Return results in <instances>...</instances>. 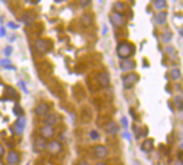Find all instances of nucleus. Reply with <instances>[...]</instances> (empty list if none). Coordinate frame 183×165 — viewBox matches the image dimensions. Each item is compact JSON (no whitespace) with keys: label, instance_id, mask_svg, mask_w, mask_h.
I'll use <instances>...</instances> for the list:
<instances>
[{"label":"nucleus","instance_id":"nucleus-1","mask_svg":"<svg viewBox=\"0 0 183 165\" xmlns=\"http://www.w3.org/2000/svg\"><path fill=\"white\" fill-rule=\"evenodd\" d=\"M117 54L119 58L127 60L134 54V46L129 42H120L117 46Z\"/></svg>","mask_w":183,"mask_h":165},{"label":"nucleus","instance_id":"nucleus-2","mask_svg":"<svg viewBox=\"0 0 183 165\" xmlns=\"http://www.w3.org/2000/svg\"><path fill=\"white\" fill-rule=\"evenodd\" d=\"M138 81V75L136 73H130L123 78V87L125 89H131Z\"/></svg>","mask_w":183,"mask_h":165},{"label":"nucleus","instance_id":"nucleus-3","mask_svg":"<svg viewBox=\"0 0 183 165\" xmlns=\"http://www.w3.org/2000/svg\"><path fill=\"white\" fill-rule=\"evenodd\" d=\"M25 127H26V118H25L24 116H20L13 127L14 133H15L16 135H20L23 132H24Z\"/></svg>","mask_w":183,"mask_h":165},{"label":"nucleus","instance_id":"nucleus-4","mask_svg":"<svg viewBox=\"0 0 183 165\" xmlns=\"http://www.w3.org/2000/svg\"><path fill=\"white\" fill-rule=\"evenodd\" d=\"M111 23L115 25L117 28L123 26L124 24V20H123V15L121 13H118V12H113V15H111Z\"/></svg>","mask_w":183,"mask_h":165},{"label":"nucleus","instance_id":"nucleus-5","mask_svg":"<svg viewBox=\"0 0 183 165\" xmlns=\"http://www.w3.org/2000/svg\"><path fill=\"white\" fill-rule=\"evenodd\" d=\"M98 81L102 87H107L110 84V77L107 72H101L98 75Z\"/></svg>","mask_w":183,"mask_h":165},{"label":"nucleus","instance_id":"nucleus-6","mask_svg":"<svg viewBox=\"0 0 183 165\" xmlns=\"http://www.w3.org/2000/svg\"><path fill=\"white\" fill-rule=\"evenodd\" d=\"M94 154H95V156L99 159H105L108 156V149H107L105 146L99 145L96 146L95 149H94Z\"/></svg>","mask_w":183,"mask_h":165},{"label":"nucleus","instance_id":"nucleus-7","mask_svg":"<svg viewBox=\"0 0 183 165\" xmlns=\"http://www.w3.org/2000/svg\"><path fill=\"white\" fill-rule=\"evenodd\" d=\"M47 149L48 151L50 152V153L52 154H58L59 152L62 150V146H61V144L59 143V142L57 141H52L49 144L47 145Z\"/></svg>","mask_w":183,"mask_h":165},{"label":"nucleus","instance_id":"nucleus-8","mask_svg":"<svg viewBox=\"0 0 183 165\" xmlns=\"http://www.w3.org/2000/svg\"><path fill=\"white\" fill-rule=\"evenodd\" d=\"M46 146H47V144H46V139L43 138V137H39V138L35 139L34 143H33V149L38 152H41L45 149Z\"/></svg>","mask_w":183,"mask_h":165},{"label":"nucleus","instance_id":"nucleus-9","mask_svg":"<svg viewBox=\"0 0 183 165\" xmlns=\"http://www.w3.org/2000/svg\"><path fill=\"white\" fill-rule=\"evenodd\" d=\"M136 66L135 62L132 61V60H122L120 62V69H121L122 72H127V71L133 70Z\"/></svg>","mask_w":183,"mask_h":165},{"label":"nucleus","instance_id":"nucleus-10","mask_svg":"<svg viewBox=\"0 0 183 165\" xmlns=\"http://www.w3.org/2000/svg\"><path fill=\"white\" fill-rule=\"evenodd\" d=\"M55 134V131L52 129V127H48V126H44L41 128V135L43 138H52Z\"/></svg>","mask_w":183,"mask_h":165},{"label":"nucleus","instance_id":"nucleus-11","mask_svg":"<svg viewBox=\"0 0 183 165\" xmlns=\"http://www.w3.org/2000/svg\"><path fill=\"white\" fill-rule=\"evenodd\" d=\"M48 110H49V106L47 103H40L35 107V114L38 116H45V115H47Z\"/></svg>","mask_w":183,"mask_h":165},{"label":"nucleus","instance_id":"nucleus-12","mask_svg":"<svg viewBox=\"0 0 183 165\" xmlns=\"http://www.w3.org/2000/svg\"><path fill=\"white\" fill-rule=\"evenodd\" d=\"M7 162L9 165H17L20 162V156L16 151H11L7 156Z\"/></svg>","mask_w":183,"mask_h":165},{"label":"nucleus","instance_id":"nucleus-13","mask_svg":"<svg viewBox=\"0 0 183 165\" xmlns=\"http://www.w3.org/2000/svg\"><path fill=\"white\" fill-rule=\"evenodd\" d=\"M118 131H119V127H118V124L116 122H113V121H110V122H108L106 124V127H105V132L107 133V134H117Z\"/></svg>","mask_w":183,"mask_h":165},{"label":"nucleus","instance_id":"nucleus-14","mask_svg":"<svg viewBox=\"0 0 183 165\" xmlns=\"http://www.w3.org/2000/svg\"><path fill=\"white\" fill-rule=\"evenodd\" d=\"M47 45H48V43L46 42L45 40L40 39L35 42V48H37L38 52L43 54V53H46V52H47V49H48Z\"/></svg>","mask_w":183,"mask_h":165},{"label":"nucleus","instance_id":"nucleus-15","mask_svg":"<svg viewBox=\"0 0 183 165\" xmlns=\"http://www.w3.org/2000/svg\"><path fill=\"white\" fill-rule=\"evenodd\" d=\"M57 122H58V116H57L56 114H48V115H46L45 120H44L45 126L52 127V126H55Z\"/></svg>","mask_w":183,"mask_h":165},{"label":"nucleus","instance_id":"nucleus-16","mask_svg":"<svg viewBox=\"0 0 183 165\" xmlns=\"http://www.w3.org/2000/svg\"><path fill=\"white\" fill-rule=\"evenodd\" d=\"M167 20V13L166 12H160L155 16V23L159 25H164Z\"/></svg>","mask_w":183,"mask_h":165},{"label":"nucleus","instance_id":"nucleus-17","mask_svg":"<svg viewBox=\"0 0 183 165\" xmlns=\"http://www.w3.org/2000/svg\"><path fill=\"white\" fill-rule=\"evenodd\" d=\"M142 150L144 151H151V150L153 149V141L152 139H146V141L142 143Z\"/></svg>","mask_w":183,"mask_h":165},{"label":"nucleus","instance_id":"nucleus-18","mask_svg":"<svg viewBox=\"0 0 183 165\" xmlns=\"http://www.w3.org/2000/svg\"><path fill=\"white\" fill-rule=\"evenodd\" d=\"M169 75L172 81H179V79L181 78V71L179 70V69H172V70L170 71Z\"/></svg>","mask_w":183,"mask_h":165},{"label":"nucleus","instance_id":"nucleus-19","mask_svg":"<svg viewBox=\"0 0 183 165\" xmlns=\"http://www.w3.org/2000/svg\"><path fill=\"white\" fill-rule=\"evenodd\" d=\"M153 5H154V9L161 11V10L165 9V8L167 7V3H166V1H164V0H157V1L153 2Z\"/></svg>","mask_w":183,"mask_h":165},{"label":"nucleus","instance_id":"nucleus-20","mask_svg":"<svg viewBox=\"0 0 183 165\" xmlns=\"http://www.w3.org/2000/svg\"><path fill=\"white\" fill-rule=\"evenodd\" d=\"M0 66H3L5 69H7V70L14 69V66H12V63H11V60H9V59H1L0 60Z\"/></svg>","mask_w":183,"mask_h":165},{"label":"nucleus","instance_id":"nucleus-21","mask_svg":"<svg viewBox=\"0 0 183 165\" xmlns=\"http://www.w3.org/2000/svg\"><path fill=\"white\" fill-rule=\"evenodd\" d=\"M172 39V32L171 31H167V32H164L162 34V41L164 43H169Z\"/></svg>","mask_w":183,"mask_h":165},{"label":"nucleus","instance_id":"nucleus-22","mask_svg":"<svg viewBox=\"0 0 183 165\" xmlns=\"http://www.w3.org/2000/svg\"><path fill=\"white\" fill-rule=\"evenodd\" d=\"M5 90H7V95H11V99L12 100H13V99H18L17 92H16V91L14 90L12 87H7V88H5Z\"/></svg>","mask_w":183,"mask_h":165},{"label":"nucleus","instance_id":"nucleus-23","mask_svg":"<svg viewBox=\"0 0 183 165\" xmlns=\"http://www.w3.org/2000/svg\"><path fill=\"white\" fill-rule=\"evenodd\" d=\"M182 98L180 95H176L174 97V103H176V106L179 110H182Z\"/></svg>","mask_w":183,"mask_h":165},{"label":"nucleus","instance_id":"nucleus-24","mask_svg":"<svg viewBox=\"0 0 183 165\" xmlns=\"http://www.w3.org/2000/svg\"><path fill=\"white\" fill-rule=\"evenodd\" d=\"M13 112L16 116H22L23 115V108L20 107V104H15V106H14V108H13Z\"/></svg>","mask_w":183,"mask_h":165},{"label":"nucleus","instance_id":"nucleus-25","mask_svg":"<svg viewBox=\"0 0 183 165\" xmlns=\"http://www.w3.org/2000/svg\"><path fill=\"white\" fill-rule=\"evenodd\" d=\"M115 9L117 10L116 12L120 13V12L123 11V9H124V5H123L122 2H120V1H117V2L115 3Z\"/></svg>","mask_w":183,"mask_h":165},{"label":"nucleus","instance_id":"nucleus-26","mask_svg":"<svg viewBox=\"0 0 183 165\" xmlns=\"http://www.w3.org/2000/svg\"><path fill=\"white\" fill-rule=\"evenodd\" d=\"M89 135H90V137H91V139H93V141H95V139H98L99 138V133H98V131H94V130H92V131H90V133H89Z\"/></svg>","mask_w":183,"mask_h":165},{"label":"nucleus","instance_id":"nucleus-27","mask_svg":"<svg viewBox=\"0 0 183 165\" xmlns=\"http://www.w3.org/2000/svg\"><path fill=\"white\" fill-rule=\"evenodd\" d=\"M3 52H5V55L9 57V56L12 55V52H13V47H12V46H7Z\"/></svg>","mask_w":183,"mask_h":165},{"label":"nucleus","instance_id":"nucleus-28","mask_svg":"<svg viewBox=\"0 0 183 165\" xmlns=\"http://www.w3.org/2000/svg\"><path fill=\"white\" fill-rule=\"evenodd\" d=\"M8 26H9L10 28H12V29H17L18 28L17 25H16L15 23H13V22H9V23H8Z\"/></svg>","mask_w":183,"mask_h":165},{"label":"nucleus","instance_id":"nucleus-29","mask_svg":"<svg viewBox=\"0 0 183 165\" xmlns=\"http://www.w3.org/2000/svg\"><path fill=\"white\" fill-rule=\"evenodd\" d=\"M90 3H91V1H81L79 5H81V7H86V5H89Z\"/></svg>","mask_w":183,"mask_h":165},{"label":"nucleus","instance_id":"nucleus-30","mask_svg":"<svg viewBox=\"0 0 183 165\" xmlns=\"http://www.w3.org/2000/svg\"><path fill=\"white\" fill-rule=\"evenodd\" d=\"M122 135H123V137H124L125 139H127V141H131V135H130L127 132H124Z\"/></svg>","mask_w":183,"mask_h":165},{"label":"nucleus","instance_id":"nucleus-31","mask_svg":"<svg viewBox=\"0 0 183 165\" xmlns=\"http://www.w3.org/2000/svg\"><path fill=\"white\" fill-rule=\"evenodd\" d=\"M3 156H5V148H3V146L0 145V158Z\"/></svg>","mask_w":183,"mask_h":165},{"label":"nucleus","instance_id":"nucleus-32","mask_svg":"<svg viewBox=\"0 0 183 165\" xmlns=\"http://www.w3.org/2000/svg\"><path fill=\"white\" fill-rule=\"evenodd\" d=\"M20 86H22L23 90H24L25 92H27V89H26V85H25V83H24V81H20Z\"/></svg>","mask_w":183,"mask_h":165},{"label":"nucleus","instance_id":"nucleus-33","mask_svg":"<svg viewBox=\"0 0 183 165\" xmlns=\"http://www.w3.org/2000/svg\"><path fill=\"white\" fill-rule=\"evenodd\" d=\"M122 124L124 126V129L127 128V118H123V119H122Z\"/></svg>","mask_w":183,"mask_h":165},{"label":"nucleus","instance_id":"nucleus-34","mask_svg":"<svg viewBox=\"0 0 183 165\" xmlns=\"http://www.w3.org/2000/svg\"><path fill=\"white\" fill-rule=\"evenodd\" d=\"M3 35H5V30L3 27H1L0 28V37H3Z\"/></svg>","mask_w":183,"mask_h":165},{"label":"nucleus","instance_id":"nucleus-35","mask_svg":"<svg viewBox=\"0 0 183 165\" xmlns=\"http://www.w3.org/2000/svg\"><path fill=\"white\" fill-rule=\"evenodd\" d=\"M166 52H167L168 54L172 53V52H174V47H166Z\"/></svg>","mask_w":183,"mask_h":165},{"label":"nucleus","instance_id":"nucleus-36","mask_svg":"<svg viewBox=\"0 0 183 165\" xmlns=\"http://www.w3.org/2000/svg\"><path fill=\"white\" fill-rule=\"evenodd\" d=\"M78 165H90L88 162H86V161H81V162L78 163Z\"/></svg>","mask_w":183,"mask_h":165},{"label":"nucleus","instance_id":"nucleus-37","mask_svg":"<svg viewBox=\"0 0 183 165\" xmlns=\"http://www.w3.org/2000/svg\"><path fill=\"white\" fill-rule=\"evenodd\" d=\"M95 165H107L106 163H104V162H99V163H96Z\"/></svg>","mask_w":183,"mask_h":165}]
</instances>
